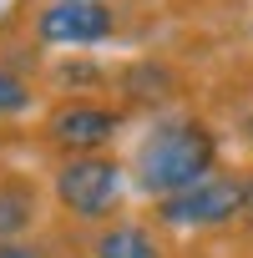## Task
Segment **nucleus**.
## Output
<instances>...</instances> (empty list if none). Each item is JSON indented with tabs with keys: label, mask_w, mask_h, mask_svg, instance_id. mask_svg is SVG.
I'll return each mask as SVG.
<instances>
[{
	"label": "nucleus",
	"mask_w": 253,
	"mask_h": 258,
	"mask_svg": "<svg viewBox=\"0 0 253 258\" xmlns=\"http://www.w3.org/2000/svg\"><path fill=\"white\" fill-rule=\"evenodd\" d=\"M213 162H218V137L213 126L182 116V121H162L142 137L137 157H132V182L147 192V198H177L187 187H198L203 177H213Z\"/></svg>",
	"instance_id": "1"
},
{
	"label": "nucleus",
	"mask_w": 253,
	"mask_h": 258,
	"mask_svg": "<svg viewBox=\"0 0 253 258\" xmlns=\"http://www.w3.org/2000/svg\"><path fill=\"white\" fill-rule=\"evenodd\" d=\"M121 187H126V167L116 157H101V152H86V157H71L56 167V203L76 218L116 213Z\"/></svg>",
	"instance_id": "2"
},
{
	"label": "nucleus",
	"mask_w": 253,
	"mask_h": 258,
	"mask_svg": "<svg viewBox=\"0 0 253 258\" xmlns=\"http://www.w3.org/2000/svg\"><path fill=\"white\" fill-rule=\"evenodd\" d=\"M243 203H248V177H203L198 187L177 192V198H162L157 203V218L167 228H223L233 218H243Z\"/></svg>",
	"instance_id": "3"
},
{
	"label": "nucleus",
	"mask_w": 253,
	"mask_h": 258,
	"mask_svg": "<svg viewBox=\"0 0 253 258\" xmlns=\"http://www.w3.org/2000/svg\"><path fill=\"white\" fill-rule=\"evenodd\" d=\"M116 31V16L101 0H51L36 16V36L46 46H101Z\"/></svg>",
	"instance_id": "4"
},
{
	"label": "nucleus",
	"mask_w": 253,
	"mask_h": 258,
	"mask_svg": "<svg viewBox=\"0 0 253 258\" xmlns=\"http://www.w3.org/2000/svg\"><path fill=\"white\" fill-rule=\"evenodd\" d=\"M116 126H121V111H111V106H96V101H66L56 116H51V142L56 147H66V152H76V157H86V152H96V147H106L111 137H116Z\"/></svg>",
	"instance_id": "5"
},
{
	"label": "nucleus",
	"mask_w": 253,
	"mask_h": 258,
	"mask_svg": "<svg viewBox=\"0 0 253 258\" xmlns=\"http://www.w3.org/2000/svg\"><path fill=\"white\" fill-rule=\"evenodd\" d=\"M91 258H162V243L142 223H111V228L96 233Z\"/></svg>",
	"instance_id": "6"
},
{
	"label": "nucleus",
	"mask_w": 253,
	"mask_h": 258,
	"mask_svg": "<svg viewBox=\"0 0 253 258\" xmlns=\"http://www.w3.org/2000/svg\"><path fill=\"white\" fill-rule=\"evenodd\" d=\"M36 223V198L21 182H0V243H16L21 228Z\"/></svg>",
	"instance_id": "7"
},
{
	"label": "nucleus",
	"mask_w": 253,
	"mask_h": 258,
	"mask_svg": "<svg viewBox=\"0 0 253 258\" xmlns=\"http://www.w3.org/2000/svg\"><path fill=\"white\" fill-rule=\"evenodd\" d=\"M31 106V86L26 76H16L11 66H0V116H21Z\"/></svg>",
	"instance_id": "8"
},
{
	"label": "nucleus",
	"mask_w": 253,
	"mask_h": 258,
	"mask_svg": "<svg viewBox=\"0 0 253 258\" xmlns=\"http://www.w3.org/2000/svg\"><path fill=\"white\" fill-rule=\"evenodd\" d=\"M0 258H41V248H26V243H0Z\"/></svg>",
	"instance_id": "9"
},
{
	"label": "nucleus",
	"mask_w": 253,
	"mask_h": 258,
	"mask_svg": "<svg viewBox=\"0 0 253 258\" xmlns=\"http://www.w3.org/2000/svg\"><path fill=\"white\" fill-rule=\"evenodd\" d=\"M243 223L253 228V177H248V203H243Z\"/></svg>",
	"instance_id": "10"
}]
</instances>
